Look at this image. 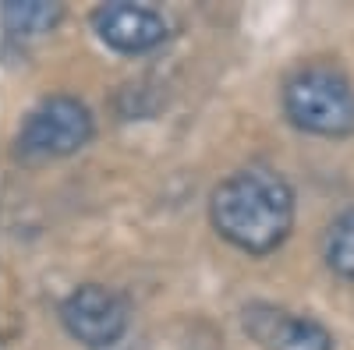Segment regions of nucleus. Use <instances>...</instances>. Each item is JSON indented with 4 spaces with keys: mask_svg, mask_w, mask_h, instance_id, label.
Returning <instances> with one entry per match:
<instances>
[{
    "mask_svg": "<svg viewBox=\"0 0 354 350\" xmlns=\"http://www.w3.org/2000/svg\"><path fill=\"white\" fill-rule=\"evenodd\" d=\"M209 220L223 241L248 255H270L294 226V191L277 170H238L213 191Z\"/></svg>",
    "mask_w": 354,
    "mask_h": 350,
    "instance_id": "1",
    "label": "nucleus"
},
{
    "mask_svg": "<svg viewBox=\"0 0 354 350\" xmlns=\"http://www.w3.org/2000/svg\"><path fill=\"white\" fill-rule=\"evenodd\" d=\"M283 113L294 128L322 138L354 131V89L330 64H308L283 85Z\"/></svg>",
    "mask_w": 354,
    "mask_h": 350,
    "instance_id": "2",
    "label": "nucleus"
},
{
    "mask_svg": "<svg viewBox=\"0 0 354 350\" xmlns=\"http://www.w3.org/2000/svg\"><path fill=\"white\" fill-rule=\"evenodd\" d=\"M93 138V113L75 96H50L25 117L18 153L28 159H61Z\"/></svg>",
    "mask_w": 354,
    "mask_h": 350,
    "instance_id": "3",
    "label": "nucleus"
},
{
    "mask_svg": "<svg viewBox=\"0 0 354 350\" xmlns=\"http://www.w3.org/2000/svg\"><path fill=\"white\" fill-rule=\"evenodd\" d=\"M61 322L64 329L88 350H106L128 329V308L113 290L100 283L75 286L61 304Z\"/></svg>",
    "mask_w": 354,
    "mask_h": 350,
    "instance_id": "4",
    "label": "nucleus"
},
{
    "mask_svg": "<svg viewBox=\"0 0 354 350\" xmlns=\"http://www.w3.org/2000/svg\"><path fill=\"white\" fill-rule=\"evenodd\" d=\"M245 329L262 350H333V336L308 315H287L273 304L245 308Z\"/></svg>",
    "mask_w": 354,
    "mask_h": 350,
    "instance_id": "5",
    "label": "nucleus"
},
{
    "mask_svg": "<svg viewBox=\"0 0 354 350\" xmlns=\"http://www.w3.org/2000/svg\"><path fill=\"white\" fill-rule=\"evenodd\" d=\"M93 28L117 53H145V50H156L167 39L163 14H156L153 8H142V4H124V0L96 8Z\"/></svg>",
    "mask_w": 354,
    "mask_h": 350,
    "instance_id": "6",
    "label": "nucleus"
},
{
    "mask_svg": "<svg viewBox=\"0 0 354 350\" xmlns=\"http://www.w3.org/2000/svg\"><path fill=\"white\" fill-rule=\"evenodd\" d=\"M0 21L11 36L18 39H36L61 21V4H46V0H8L0 8Z\"/></svg>",
    "mask_w": 354,
    "mask_h": 350,
    "instance_id": "7",
    "label": "nucleus"
},
{
    "mask_svg": "<svg viewBox=\"0 0 354 350\" xmlns=\"http://www.w3.org/2000/svg\"><path fill=\"white\" fill-rule=\"evenodd\" d=\"M326 266L344 276V280H354V209L340 213L330 230H326Z\"/></svg>",
    "mask_w": 354,
    "mask_h": 350,
    "instance_id": "8",
    "label": "nucleus"
}]
</instances>
